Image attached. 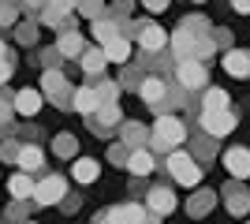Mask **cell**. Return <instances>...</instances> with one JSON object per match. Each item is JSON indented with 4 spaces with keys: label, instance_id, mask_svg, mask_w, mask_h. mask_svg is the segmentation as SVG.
Returning a JSON list of instances; mask_svg holds the SVG:
<instances>
[{
    "label": "cell",
    "instance_id": "cell-8",
    "mask_svg": "<svg viewBox=\"0 0 250 224\" xmlns=\"http://www.w3.org/2000/svg\"><path fill=\"white\" fill-rule=\"evenodd\" d=\"M149 209H153L157 217H168L176 209V194L165 191V187H153V191H149Z\"/></svg>",
    "mask_w": 250,
    "mask_h": 224
},
{
    "label": "cell",
    "instance_id": "cell-14",
    "mask_svg": "<svg viewBox=\"0 0 250 224\" xmlns=\"http://www.w3.org/2000/svg\"><path fill=\"white\" fill-rule=\"evenodd\" d=\"M56 53H60V56H71V60H75V56L83 60V56H86V45H83L79 34H63L60 41H56Z\"/></svg>",
    "mask_w": 250,
    "mask_h": 224
},
{
    "label": "cell",
    "instance_id": "cell-33",
    "mask_svg": "<svg viewBox=\"0 0 250 224\" xmlns=\"http://www.w3.org/2000/svg\"><path fill=\"white\" fill-rule=\"evenodd\" d=\"M231 4H235V11H243V15L250 11V0H231Z\"/></svg>",
    "mask_w": 250,
    "mask_h": 224
},
{
    "label": "cell",
    "instance_id": "cell-4",
    "mask_svg": "<svg viewBox=\"0 0 250 224\" xmlns=\"http://www.w3.org/2000/svg\"><path fill=\"white\" fill-rule=\"evenodd\" d=\"M202 127H206L213 139H224V135L235 127V116H231V112H202Z\"/></svg>",
    "mask_w": 250,
    "mask_h": 224
},
{
    "label": "cell",
    "instance_id": "cell-2",
    "mask_svg": "<svg viewBox=\"0 0 250 224\" xmlns=\"http://www.w3.org/2000/svg\"><path fill=\"white\" fill-rule=\"evenodd\" d=\"M183 142V123H179L176 116H161L153 123V146L157 149H172Z\"/></svg>",
    "mask_w": 250,
    "mask_h": 224
},
{
    "label": "cell",
    "instance_id": "cell-16",
    "mask_svg": "<svg viewBox=\"0 0 250 224\" xmlns=\"http://www.w3.org/2000/svg\"><path fill=\"white\" fill-rule=\"evenodd\" d=\"M71 172H75V180H79V183H94V180H97V172H101V164H97L94 157H79Z\"/></svg>",
    "mask_w": 250,
    "mask_h": 224
},
{
    "label": "cell",
    "instance_id": "cell-29",
    "mask_svg": "<svg viewBox=\"0 0 250 224\" xmlns=\"http://www.w3.org/2000/svg\"><path fill=\"white\" fill-rule=\"evenodd\" d=\"M8 112H15V105H11L8 97H0V123H4V120H8Z\"/></svg>",
    "mask_w": 250,
    "mask_h": 224
},
{
    "label": "cell",
    "instance_id": "cell-23",
    "mask_svg": "<svg viewBox=\"0 0 250 224\" xmlns=\"http://www.w3.org/2000/svg\"><path fill=\"white\" fill-rule=\"evenodd\" d=\"M142 97H146V101H161V97H165V82H161V79H146V82H142Z\"/></svg>",
    "mask_w": 250,
    "mask_h": 224
},
{
    "label": "cell",
    "instance_id": "cell-1",
    "mask_svg": "<svg viewBox=\"0 0 250 224\" xmlns=\"http://www.w3.org/2000/svg\"><path fill=\"white\" fill-rule=\"evenodd\" d=\"M67 198V180L63 176H45L38 187H34V205H56V202H63Z\"/></svg>",
    "mask_w": 250,
    "mask_h": 224
},
{
    "label": "cell",
    "instance_id": "cell-30",
    "mask_svg": "<svg viewBox=\"0 0 250 224\" xmlns=\"http://www.w3.org/2000/svg\"><path fill=\"white\" fill-rule=\"evenodd\" d=\"M79 8H83L86 15H97V0H79Z\"/></svg>",
    "mask_w": 250,
    "mask_h": 224
},
{
    "label": "cell",
    "instance_id": "cell-20",
    "mask_svg": "<svg viewBox=\"0 0 250 224\" xmlns=\"http://www.w3.org/2000/svg\"><path fill=\"white\" fill-rule=\"evenodd\" d=\"M138 41L146 45V49H165V41H168V38H165V30H161V26H146Z\"/></svg>",
    "mask_w": 250,
    "mask_h": 224
},
{
    "label": "cell",
    "instance_id": "cell-12",
    "mask_svg": "<svg viewBox=\"0 0 250 224\" xmlns=\"http://www.w3.org/2000/svg\"><path fill=\"white\" fill-rule=\"evenodd\" d=\"M75 8V0H49V4H45V26H60L63 22V15H67V11Z\"/></svg>",
    "mask_w": 250,
    "mask_h": 224
},
{
    "label": "cell",
    "instance_id": "cell-22",
    "mask_svg": "<svg viewBox=\"0 0 250 224\" xmlns=\"http://www.w3.org/2000/svg\"><path fill=\"white\" fill-rule=\"evenodd\" d=\"M94 38H97V41H101V45L116 41V26H112V22H108V19H97V22H94Z\"/></svg>",
    "mask_w": 250,
    "mask_h": 224
},
{
    "label": "cell",
    "instance_id": "cell-6",
    "mask_svg": "<svg viewBox=\"0 0 250 224\" xmlns=\"http://www.w3.org/2000/svg\"><path fill=\"white\" fill-rule=\"evenodd\" d=\"M71 105H75V112H83V116H94L97 108H101V97H97L94 86H83V90H75V94H71Z\"/></svg>",
    "mask_w": 250,
    "mask_h": 224
},
{
    "label": "cell",
    "instance_id": "cell-11",
    "mask_svg": "<svg viewBox=\"0 0 250 224\" xmlns=\"http://www.w3.org/2000/svg\"><path fill=\"white\" fill-rule=\"evenodd\" d=\"M124 164H127V172H135V176H149V172H153V157H149L146 149H131Z\"/></svg>",
    "mask_w": 250,
    "mask_h": 224
},
{
    "label": "cell",
    "instance_id": "cell-15",
    "mask_svg": "<svg viewBox=\"0 0 250 224\" xmlns=\"http://www.w3.org/2000/svg\"><path fill=\"white\" fill-rule=\"evenodd\" d=\"M45 94L52 97V101H63V97H67V79H63L60 71H45Z\"/></svg>",
    "mask_w": 250,
    "mask_h": 224
},
{
    "label": "cell",
    "instance_id": "cell-28",
    "mask_svg": "<svg viewBox=\"0 0 250 224\" xmlns=\"http://www.w3.org/2000/svg\"><path fill=\"white\" fill-rule=\"evenodd\" d=\"M0 157H4V161H19V146L4 142V146H0Z\"/></svg>",
    "mask_w": 250,
    "mask_h": 224
},
{
    "label": "cell",
    "instance_id": "cell-5",
    "mask_svg": "<svg viewBox=\"0 0 250 224\" xmlns=\"http://www.w3.org/2000/svg\"><path fill=\"white\" fill-rule=\"evenodd\" d=\"M224 168H228L235 180H247L250 176V149H243V146L228 149V153H224Z\"/></svg>",
    "mask_w": 250,
    "mask_h": 224
},
{
    "label": "cell",
    "instance_id": "cell-21",
    "mask_svg": "<svg viewBox=\"0 0 250 224\" xmlns=\"http://www.w3.org/2000/svg\"><path fill=\"white\" fill-rule=\"evenodd\" d=\"M228 108V94L224 90H209L206 94V112H224Z\"/></svg>",
    "mask_w": 250,
    "mask_h": 224
},
{
    "label": "cell",
    "instance_id": "cell-10",
    "mask_svg": "<svg viewBox=\"0 0 250 224\" xmlns=\"http://www.w3.org/2000/svg\"><path fill=\"white\" fill-rule=\"evenodd\" d=\"M11 105H15V112H22V116H34V112L42 108V94H38V90H19V94L11 97Z\"/></svg>",
    "mask_w": 250,
    "mask_h": 224
},
{
    "label": "cell",
    "instance_id": "cell-7",
    "mask_svg": "<svg viewBox=\"0 0 250 224\" xmlns=\"http://www.w3.org/2000/svg\"><path fill=\"white\" fill-rule=\"evenodd\" d=\"M142 221H146V213H142V205H135V202L108 209V224H142Z\"/></svg>",
    "mask_w": 250,
    "mask_h": 224
},
{
    "label": "cell",
    "instance_id": "cell-32",
    "mask_svg": "<svg viewBox=\"0 0 250 224\" xmlns=\"http://www.w3.org/2000/svg\"><path fill=\"white\" fill-rule=\"evenodd\" d=\"M8 75H11V67H8V60H0V82H8Z\"/></svg>",
    "mask_w": 250,
    "mask_h": 224
},
{
    "label": "cell",
    "instance_id": "cell-27",
    "mask_svg": "<svg viewBox=\"0 0 250 224\" xmlns=\"http://www.w3.org/2000/svg\"><path fill=\"white\" fill-rule=\"evenodd\" d=\"M247 205H250V198L235 191V194H231V202H228V209H231V213H247Z\"/></svg>",
    "mask_w": 250,
    "mask_h": 224
},
{
    "label": "cell",
    "instance_id": "cell-9",
    "mask_svg": "<svg viewBox=\"0 0 250 224\" xmlns=\"http://www.w3.org/2000/svg\"><path fill=\"white\" fill-rule=\"evenodd\" d=\"M179 82L187 86V90H198V86H206V67L194 64V60L179 64Z\"/></svg>",
    "mask_w": 250,
    "mask_h": 224
},
{
    "label": "cell",
    "instance_id": "cell-17",
    "mask_svg": "<svg viewBox=\"0 0 250 224\" xmlns=\"http://www.w3.org/2000/svg\"><path fill=\"white\" fill-rule=\"evenodd\" d=\"M224 71L228 75H250V53H224Z\"/></svg>",
    "mask_w": 250,
    "mask_h": 224
},
{
    "label": "cell",
    "instance_id": "cell-25",
    "mask_svg": "<svg viewBox=\"0 0 250 224\" xmlns=\"http://www.w3.org/2000/svg\"><path fill=\"white\" fill-rule=\"evenodd\" d=\"M52 149H56L60 157H75V139H71V135H56V142H52Z\"/></svg>",
    "mask_w": 250,
    "mask_h": 224
},
{
    "label": "cell",
    "instance_id": "cell-24",
    "mask_svg": "<svg viewBox=\"0 0 250 224\" xmlns=\"http://www.w3.org/2000/svg\"><path fill=\"white\" fill-rule=\"evenodd\" d=\"M104 64H108V56H104V49H101V53H86V56H83V67H86L90 75H97V71H101Z\"/></svg>",
    "mask_w": 250,
    "mask_h": 224
},
{
    "label": "cell",
    "instance_id": "cell-26",
    "mask_svg": "<svg viewBox=\"0 0 250 224\" xmlns=\"http://www.w3.org/2000/svg\"><path fill=\"white\" fill-rule=\"evenodd\" d=\"M15 4H8V0H0V26H15Z\"/></svg>",
    "mask_w": 250,
    "mask_h": 224
},
{
    "label": "cell",
    "instance_id": "cell-18",
    "mask_svg": "<svg viewBox=\"0 0 250 224\" xmlns=\"http://www.w3.org/2000/svg\"><path fill=\"white\" fill-rule=\"evenodd\" d=\"M42 161H45V157H42V149H38V146H22L15 164H19L22 172H38V168H42Z\"/></svg>",
    "mask_w": 250,
    "mask_h": 224
},
{
    "label": "cell",
    "instance_id": "cell-13",
    "mask_svg": "<svg viewBox=\"0 0 250 224\" xmlns=\"http://www.w3.org/2000/svg\"><path fill=\"white\" fill-rule=\"evenodd\" d=\"M34 187H38V183H34L30 176H26V172H15V176L8 180L11 198H34Z\"/></svg>",
    "mask_w": 250,
    "mask_h": 224
},
{
    "label": "cell",
    "instance_id": "cell-31",
    "mask_svg": "<svg viewBox=\"0 0 250 224\" xmlns=\"http://www.w3.org/2000/svg\"><path fill=\"white\" fill-rule=\"evenodd\" d=\"M142 4H146L149 11H165L168 8V0H142Z\"/></svg>",
    "mask_w": 250,
    "mask_h": 224
},
{
    "label": "cell",
    "instance_id": "cell-3",
    "mask_svg": "<svg viewBox=\"0 0 250 224\" xmlns=\"http://www.w3.org/2000/svg\"><path fill=\"white\" fill-rule=\"evenodd\" d=\"M168 172H172L183 187H194V183L202 180V168L187 157V153H172V157H168Z\"/></svg>",
    "mask_w": 250,
    "mask_h": 224
},
{
    "label": "cell",
    "instance_id": "cell-19",
    "mask_svg": "<svg viewBox=\"0 0 250 224\" xmlns=\"http://www.w3.org/2000/svg\"><path fill=\"white\" fill-rule=\"evenodd\" d=\"M104 56H108L112 64H127V56H131V41H124V38L108 41V45H104Z\"/></svg>",
    "mask_w": 250,
    "mask_h": 224
},
{
    "label": "cell",
    "instance_id": "cell-34",
    "mask_svg": "<svg viewBox=\"0 0 250 224\" xmlns=\"http://www.w3.org/2000/svg\"><path fill=\"white\" fill-rule=\"evenodd\" d=\"M94 224H108V213H97V217H94Z\"/></svg>",
    "mask_w": 250,
    "mask_h": 224
}]
</instances>
